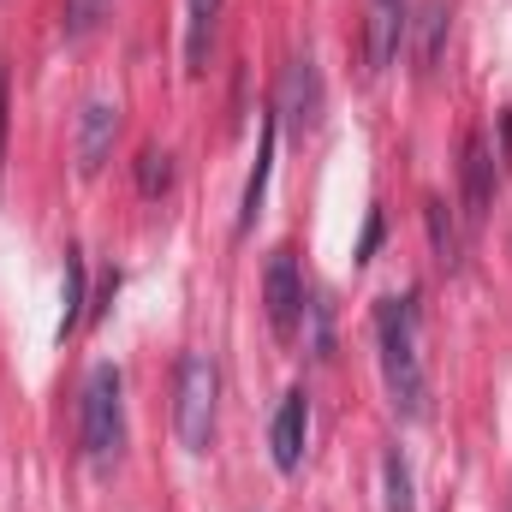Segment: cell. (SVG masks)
Instances as JSON below:
<instances>
[{"instance_id": "cell-19", "label": "cell", "mask_w": 512, "mask_h": 512, "mask_svg": "<svg viewBox=\"0 0 512 512\" xmlns=\"http://www.w3.org/2000/svg\"><path fill=\"white\" fill-rule=\"evenodd\" d=\"M0 155H6V72H0Z\"/></svg>"}, {"instance_id": "cell-18", "label": "cell", "mask_w": 512, "mask_h": 512, "mask_svg": "<svg viewBox=\"0 0 512 512\" xmlns=\"http://www.w3.org/2000/svg\"><path fill=\"white\" fill-rule=\"evenodd\" d=\"M376 239H382V215H370V227H364V245H358V256L376 251Z\"/></svg>"}, {"instance_id": "cell-10", "label": "cell", "mask_w": 512, "mask_h": 512, "mask_svg": "<svg viewBox=\"0 0 512 512\" xmlns=\"http://www.w3.org/2000/svg\"><path fill=\"white\" fill-rule=\"evenodd\" d=\"M221 6L227 0H185V66L191 72L209 66V42H215V24H221Z\"/></svg>"}, {"instance_id": "cell-7", "label": "cell", "mask_w": 512, "mask_h": 512, "mask_svg": "<svg viewBox=\"0 0 512 512\" xmlns=\"http://www.w3.org/2000/svg\"><path fill=\"white\" fill-rule=\"evenodd\" d=\"M114 137H120V108L114 102H84V114H78V173L84 179H96L102 167H108V155H114Z\"/></svg>"}, {"instance_id": "cell-3", "label": "cell", "mask_w": 512, "mask_h": 512, "mask_svg": "<svg viewBox=\"0 0 512 512\" xmlns=\"http://www.w3.org/2000/svg\"><path fill=\"white\" fill-rule=\"evenodd\" d=\"M215 399H221L215 358L185 352L179 358V382H173V429H179L185 453H209V441H215Z\"/></svg>"}, {"instance_id": "cell-14", "label": "cell", "mask_w": 512, "mask_h": 512, "mask_svg": "<svg viewBox=\"0 0 512 512\" xmlns=\"http://www.w3.org/2000/svg\"><path fill=\"white\" fill-rule=\"evenodd\" d=\"M382 495H387V512H417L411 507V465L399 459V447L382 459Z\"/></svg>"}, {"instance_id": "cell-6", "label": "cell", "mask_w": 512, "mask_h": 512, "mask_svg": "<svg viewBox=\"0 0 512 512\" xmlns=\"http://www.w3.org/2000/svg\"><path fill=\"white\" fill-rule=\"evenodd\" d=\"M495 149H489V137L483 131H471L465 137V155H459V185H465V221L477 227L489 209H495Z\"/></svg>"}, {"instance_id": "cell-15", "label": "cell", "mask_w": 512, "mask_h": 512, "mask_svg": "<svg viewBox=\"0 0 512 512\" xmlns=\"http://www.w3.org/2000/svg\"><path fill=\"white\" fill-rule=\"evenodd\" d=\"M167 185H173V155L149 143V149L137 155V191H143V197H161Z\"/></svg>"}, {"instance_id": "cell-2", "label": "cell", "mask_w": 512, "mask_h": 512, "mask_svg": "<svg viewBox=\"0 0 512 512\" xmlns=\"http://www.w3.org/2000/svg\"><path fill=\"white\" fill-rule=\"evenodd\" d=\"M126 382L114 364H96L90 382H84V399H78V441L90 453V465H114L120 447H126Z\"/></svg>"}, {"instance_id": "cell-8", "label": "cell", "mask_w": 512, "mask_h": 512, "mask_svg": "<svg viewBox=\"0 0 512 512\" xmlns=\"http://www.w3.org/2000/svg\"><path fill=\"white\" fill-rule=\"evenodd\" d=\"M304 435H310V399H304V387H292V393L280 399V411H274V429H268L274 465H280L286 477L304 465Z\"/></svg>"}, {"instance_id": "cell-16", "label": "cell", "mask_w": 512, "mask_h": 512, "mask_svg": "<svg viewBox=\"0 0 512 512\" xmlns=\"http://www.w3.org/2000/svg\"><path fill=\"white\" fill-rule=\"evenodd\" d=\"M84 316V256L66 251V310H60V334H72Z\"/></svg>"}, {"instance_id": "cell-1", "label": "cell", "mask_w": 512, "mask_h": 512, "mask_svg": "<svg viewBox=\"0 0 512 512\" xmlns=\"http://www.w3.org/2000/svg\"><path fill=\"white\" fill-rule=\"evenodd\" d=\"M376 346H382V382L393 411L423 423L429 417V376H423V352H417V304L411 298L376 304Z\"/></svg>"}, {"instance_id": "cell-9", "label": "cell", "mask_w": 512, "mask_h": 512, "mask_svg": "<svg viewBox=\"0 0 512 512\" xmlns=\"http://www.w3.org/2000/svg\"><path fill=\"white\" fill-rule=\"evenodd\" d=\"M405 36V0H370V36H364V60L370 72H387Z\"/></svg>"}, {"instance_id": "cell-5", "label": "cell", "mask_w": 512, "mask_h": 512, "mask_svg": "<svg viewBox=\"0 0 512 512\" xmlns=\"http://www.w3.org/2000/svg\"><path fill=\"white\" fill-rule=\"evenodd\" d=\"M274 126L286 131H316V120H322V78H316V66L310 60H292L286 72H280V96H274Z\"/></svg>"}, {"instance_id": "cell-4", "label": "cell", "mask_w": 512, "mask_h": 512, "mask_svg": "<svg viewBox=\"0 0 512 512\" xmlns=\"http://www.w3.org/2000/svg\"><path fill=\"white\" fill-rule=\"evenodd\" d=\"M262 304H268V328L274 340H292L298 322H304V280H298V262L292 251L268 256V274H262Z\"/></svg>"}, {"instance_id": "cell-17", "label": "cell", "mask_w": 512, "mask_h": 512, "mask_svg": "<svg viewBox=\"0 0 512 512\" xmlns=\"http://www.w3.org/2000/svg\"><path fill=\"white\" fill-rule=\"evenodd\" d=\"M102 12H108V0H66V36H72V42L90 36V30L102 24Z\"/></svg>"}, {"instance_id": "cell-13", "label": "cell", "mask_w": 512, "mask_h": 512, "mask_svg": "<svg viewBox=\"0 0 512 512\" xmlns=\"http://www.w3.org/2000/svg\"><path fill=\"white\" fill-rule=\"evenodd\" d=\"M423 227H429V245H435V262L441 268H459V227H453V215H447V203L441 197H423Z\"/></svg>"}, {"instance_id": "cell-11", "label": "cell", "mask_w": 512, "mask_h": 512, "mask_svg": "<svg viewBox=\"0 0 512 512\" xmlns=\"http://www.w3.org/2000/svg\"><path fill=\"white\" fill-rule=\"evenodd\" d=\"M274 114L262 120V137H256V167L251 179H245V203H239V233H251L256 215H262V197H268V161H274Z\"/></svg>"}, {"instance_id": "cell-12", "label": "cell", "mask_w": 512, "mask_h": 512, "mask_svg": "<svg viewBox=\"0 0 512 512\" xmlns=\"http://www.w3.org/2000/svg\"><path fill=\"white\" fill-rule=\"evenodd\" d=\"M447 0H429L423 12H417V66L423 72H435L441 66V48H447Z\"/></svg>"}]
</instances>
